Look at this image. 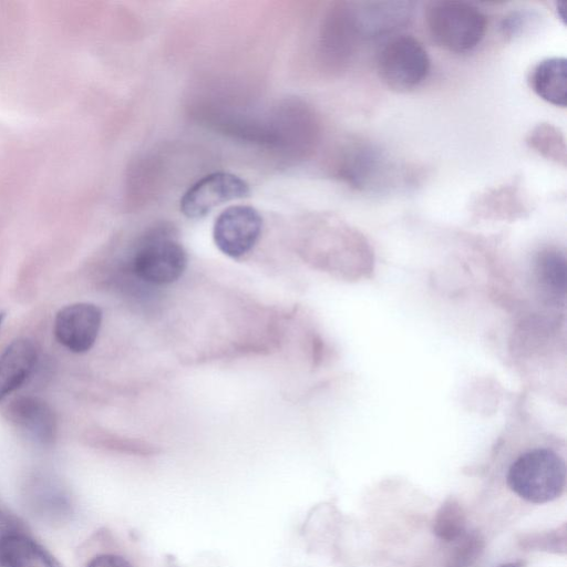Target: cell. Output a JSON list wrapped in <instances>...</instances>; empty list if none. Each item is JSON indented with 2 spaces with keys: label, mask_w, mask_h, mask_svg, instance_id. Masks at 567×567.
Returning a JSON list of instances; mask_svg holds the SVG:
<instances>
[{
  "label": "cell",
  "mask_w": 567,
  "mask_h": 567,
  "mask_svg": "<svg viewBox=\"0 0 567 567\" xmlns=\"http://www.w3.org/2000/svg\"><path fill=\"white\" fill-rule=\"evenodd\" d=\"M566 473L565 461L556 452L537 447L520 454L511 464L507 485L520 498L545 504L563 494Z\"/></svg>",
  "instance_id": "obj_1"
},
{
  "label": "cell",
  "mask_w": 567,
  "mask_h": 567,
  "mask_svg": "<svg viewBox=\"0 0 567 567\" xmlns=\"http://www.w3.org/2000/svg\"><path fill=\"white\" fill-rule=\"evenodd\" d=\"M426 25L433 41L441 48L465 53L483 40L487 21L474 4L465 1L432 2L426 11Z\"/></svg>",
  "instance_id": "obj_2"
},
{
  "label": "cell",
  "mask_w": 567,
  "mask_h": 567,
  "mask_svg": "<svg viewBox=\"0 0 567 567\" xmlns=\"http://www.w3.org/2000/svg\"><path fill=\"white\" fill-rule=\"evenodd\" d=\"M403 169L378 146L355 142L344 150L339 176L359 192L382 193L398 187L404 181L406 176Z\"/></svg>",
  "instance_id": "obj_3"
},
{
  "label": "cell",
  "mask_w": 567,
  "mask_h": 567,
  "mask_svg": "<svg viewBox=\"0 0 567 567\" xmlns=\"http://www.w3.org/2000/svg\"><path fill=\"white\" fill-rule=\"evenodd\" d=\"M377 71L386 86L405 92L425 80L430 72V58L417 39L400 34L390 39L379 51Z\"/></svg>",
  "instance_id": "obj_4"
},
{
  "label": "cell",
  "mask_w": 567,
  "mask_h": 567,
  "mask_svg": "<svg viewBox=\"0 0 567 567\" xmlns=\"http://www.w3.org/2000/svg\"><path fill=\"white\" fill-rule=\"evenodd\" d=\"M187 255L174 238L156 234L145 239L134 252L133 272L153 285H168L185 271Z\"/></svg>",
  "instance_id": "obj_5"
},
{
  "label": "cell",
  "mask_w": 567,
  "mask_h": 567,
  "mask_svg": "<svg viewBox=\"0 0 567 567\" xmlns=\"http://www.w3.org/2000/svg\"><path fill=\"white\" fill-rule=\"evenodd\" d=\"M262 228L257 209L235 205L223 210L214 223L213 238L217 248L228 257L239 258L256 245Z\"/></svg>",
  "instance_id": "obj_6"
},
{
  "label": "cell",
  "mask_w": 567,
  "mask_h": 567,
  "mask_svg": "<svg viewBox=\"0 0 567 567\" xmlns=\"http://www.w3.org/2000/svg\"><path fill=\"white\" fill-rule=\"evenodd\" d=\"M249 193L248 184L225 172L209 174L192 187L181 199V212L190 219L206 216L216 206L243 198Z\"/></svg>",
  "instance_id": "obj_7"
},
{
  "label": "cell",
  "mask_w": 567,
  "mask_h": 567,
  "mask_svg": "<svg viewBox=\"0 0 567 567\" xmlns=\"http://www.w3.org/2000/svg\"><path fill=\"white\" fill-rule=\"evenodd\" d=\"M102 323L101 309L90 302H76L61 308L54 318V336L75 353L89 351L96 341Z\"/></svg>",
  "instance_id": "obj_8"
},
{
  "label": "cell",
  "mask_w": 567,
  "mask_h": 567,
  "mask_svg": "<svg viewBox=\"0 0 567 567\" xmlns=\"http://www.w3.org/2000/svg\"><path fill=\"white\" fill-rule=\"evenodd\" d=\"M361 39L354 3H338L329 13L323 31V51L329 62L344 68Z\"/></svg>",
  "instance_id": "obj_9"
},
{
  "label": "cell",
  "mask_w": 567,
  "mask_h": 567,
  "mask_svg": "<svg viewBox=\"0 0 567 567\" xmlns=\"http://www.w3.org/2000/svg\"><path fill=\"white\" fill-rule=\"evenodd\" d=\"M9 420L28 437L41 445H50L56 435V419L51 406L33 395H21L11 401Z\"/></svg>",
  "instance_id": "obj_10"
},
{
  "label": "cell",
  "mask_w": 567,
  "mask_h": 567,
  "mask_svg": "<svg viewBox=\"0 0 567 567\" xmlns=\"http://www.w3.org/2000/svg\"><path fill=\"white\" fill-rule=\"evenodd\" d=\"M361 38L380 37L408 23L412 3L406 1L354 3Z\"/></svg>",
  "instance_id": "obj_11"
},
{
  "label": "cell",
  "mask_w": 567,
  "mask_h": 567,
  "mask_svg": "<svg viewBox=\"0 0 567 567\" xmlns=\"http://www.w3.org/2000/svg\"><path fill=\"white\" fill-rule=\"evenodd\" d=\"M37 359V348L29 339H16L7 346L0 355V402L25 382Z\"/></svg>",
  "instance_id": "obj_12"
},
{
  "label": "cell",
  "mask_w": 567,
  "mask_h": 567,
  "mask_svg": "<svg viewBox=\"0 0 567 567\" xmlns=\"http://www.w3.org/2000/svg\"><path fill=\"white\" fill-rule=\"evenodd\" d=\"M0 567H59L34 539L18 529L0 536Z\"/></svg>",
  "instance_id": "obj_13"
},
{
  "label": "cell",
  "mask_w": 567,
  "mask_h": 567,
  "mask_svg": "<svg viewBox=\"0 0 567 567\" xmlns=\"http://www.w3.org/2000/svg\"><path fill=\"white\" fill-rule=\"evenodd\" d=\"M533 91L544 101L566 106L567 100V62L565 58L553 56L538 62L530 74Z\"/></svg>",
  "instance_id": "obj_14"
},
{
  "label": "cell",
  "mask_w": 567,
  "mask_h": 567,
  "mask_svg": "<svg viewBox=\"0 0 567 567\" xmlns=\"http://www.w3.org/2000/svg\"><path fill=\"white\" fill-rule=\"evenodd\" d=\"M566 271V257L560 250L547 248L537 255L535 272L538 282L548 295L556 299L565 298Z\"/></svg>",
  "instance_id": "obj_15"
},
{
  "label": "cell",
  "mask_w": 567,
  "mask_h": 567,
  "mask_svg": "<svg viewBox=\"0 0 567 567\" xmlns=\"http://www.w3.org/2000/svg\"><path fill=\"white\" fill-rule=\"evenodd\" d=\"M527 144L538 154L566 166V143L563 133L549 123L537 124L527 136Z\"/></svg>",
  "instance_id": "obj_16"
},
{
  "label": "cell",
  "mask_w": 567,
  "mask_h": 567,
  "mask_svg": "<svg viewBox=\"0 0 567 567\" xmlns=\"http://www.w3.org/2000/svg\"><path fill=\"white\" fill-rule=\"evenodd\" d=\"M433 532L445 542H454L465 534V515L455 499H449L437 511Z\"/></svg>",
  "instance_id": "obj_17"
},
{
  "label": "cell",
  "mask_w": 567,
  "mask_h": 567,
  "mask_svg": "<svg viewBox=\"0 0 567 567\" xmlns=\"http://www.w3.org/2000/svg\"><path fill=\"white\" fill-rule=\"evenodd\" d=\"M86 567H133L128 560L116 554L97 555L90 560Z\"/></svg>",
  "instance_id": "obj_18"
},
{
  "label": "cell",
  "mask_w": 567,
  "mask_h": 567,
  "mask_svg": "<svg viewBox=\"0 0 567 567\" xmlns=\"http://www.w3.org/2000/svg\"><path fill=\"white\" fill-rule=\"evenodd\" d=\"M566 3L563 1L560 3H557V11L559 17L565 21V13H566Z\"/></svg>",
  "instance_id": "obj_19"
},
{
  "label": "cell",
  "mask_w": 567,
  "mask_h": 567,
  "mask_svg": "<svg viewBox=\"0 0 567 567\" xmlns=\"http://www.w3.org/2000/svg\"><path fill=\"white\" fill-rule=\"evenodd\" d=\"M499 567H520L517 563H508V564H504Z\"/></svg>",
  "instance_id": "obj_20"
},
{
  "label": "cell",
  "mask_w": 567,
  "mask_h": 567,
  "mask_svg": "<svg viewBox=\"0 0 567 567\" xmlns=\"http://www.w3.org/2000/svg\"><path fill=\"white\" fill-rule=\"evenodd\" d=\"M4 317H6V313L3 311H1L0 312V327H1L2 322H3Z\"/></svg>",
  "instance_id": "obj_21"
}]
</instances>
